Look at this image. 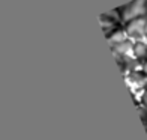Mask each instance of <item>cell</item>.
<instances>
[{
  "label": "cell",
  "instance_id": "2",
  "mask_svg": "<svg viewBox=\"0 0 147 140\" xmlns=\"http://www.w3.org/2000/svg\"><path fill=\"white\" fill-rule=\"evenodd\" d=\"M144 12V6H143V0H138V2H135L134 5L129 6V9H126L125 12V18L126 20H137L138 15H141Z\"/></svg>",
  "mask_w": 147,
  "mask_h": 140
},
{
  "label": "cell",
  "instance_id": "3",
  "mask_svg": "<svg viewBox=\"0 0 147 140\" xmlns=\"http://www.w3.org/2000/svg\"><path fill=\"white\" fill-rule=\"evenodd\" d=\"M146 53H147V47H146V44L138 42V44L134 45V54H135L137 57H143Z\"/></svg>",
  "mask_w": 147,
  "mask_h": 140
},
{
  "label": "cell",
  "instance_id": "4",
  "mask_svg": "<svg viewBox=\"0 0 147 140\" xmlns=\"http://www.w3.org/2000/svg\"><path fill=\"white\" fill-rule=\"evenodd\" d=\"M110 41L113 42V44H116V45H119V44H122V42H125V35L122 32H116L114 35H113L111 38H110Z\"/></svg>",
  "mask_w": 147,
  "mask_h": 140
},
{
  "label": "cell",
  "instance_id": "5",
  "mask_svg": "<svg viewBox=\"0 0 147 140\" xmlns=\"http://www.w3.org/2000/svg\"><path fill=\"white\" fill-rule=\"evenodd\" d=\"M144 103L147 104V93H146V95H144Z\"/></svg>",
  "mask_w": 147,
  "mask_h": 140
},
{
  "label": "cell",
  "instance_id": "1",
  "mask_svg": "<svg viewBox=\"0 0 147 140\" xmlns=\"http://www.w3.org/2000/svg\"><path fill=\"white\" fill-rule=\"evenodd\" d=\"M146 26L147 23L144 20H132L128 26V33H131L134 36H141L146 32Z\"/></svg>",
  "mask_w": 147,
  "mask_h": 140
},
{
  "label": "cell",
  "instance_id": "6",
  "mask_svg": "<svg viewBox=\"0 0 147 140\" xmlns=\"http://www.w3.org/2000/svg\"><path fill=\"white\" fill-rule=\"evenodd\" d=\"M144 71H147V63L144 65Z\"/></svg>",
  "mask_w": 147,
  "mask_h": 140
}]
</instances>
